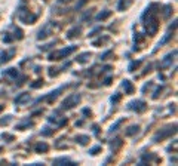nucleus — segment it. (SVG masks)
Instances as JSON below:
<instances>
[{"label": "nucleus", "instance_id": "obj_7", "mask_svg": "<svg viewBox=\"0 0 178 166\" xmlns=\"http://www.w3.org/2000/svg\"><path fill=\"white\" fill-rule=\"evenodd\" d=\"M30 99V93H27V92H24V93H21V95H18L16 98H15V104H25L27 101Z\"/></svg>", "mask_w": 178, "mask_h": 166}, {"label": "nucleus", "instance_id": "obj_33", "mask_svg": "<svg viewBox=\"0 0 178 166\" xmlns=\"http://www.w3.org/2000/svg\"><path fill=\"white\" fill-rule=\"evenodd\" d=\"M53 44H55V42H52V43H49V44H44V46H40V49H42V50H46V49L52 47Z\"/></svg>", "mask_w": 178, "mask_h": 166}, {"label": "nucleus", "instance_id": "obj_25", "mask_svg": "<svg viewBox=\"0 0 178 166\" xmlns=\"http://www.w3.org/2000/svg\"><path fill=\"white\" fill-rule=\"evenodd\" d=\"M52 133H53V129H50V127H43V130H42V135L43 136H49Z\"/></svg>", "mask_w": 178, "mask_h": 166}, {"label": "nucleus", "instance_id": "obj_31", "mask_svg": "<svg viewBox=\"0 0 178 166\" xmlns=\"http://www.w3.org/2000/svg\"><path fill=\"white\" fill-rule=\"evenodd\" d=\"M119 99H120V93H116L114 96H111V102H113V104H116Z\"/></svg>", "mask_w": 178, "mask_h": 166}, {"label": "nucleus", "instance_id": "obj_11", "mask_svg": "<svg viewBox=\"0 0 178 166\" xmlns=\"http://www.w3.org/2000/svg\"><path fill=\"white\" fill-rule=\"evenodd\" d=\"M138 130H139V126H138V124H132V126H129V127L126 129L125 135H126V136H132L135 133H138Z\"/></svg>", "mask_w": 178, "mask_h": 166}, {"label": "nucleus", "instance_id": "obj_24", "mask_svg": "<svg viewBox=\"0 0 178 166\" xmlns=\"http://www.w3.org/2000/svg\"><path fill=\"white\" fill-rule=\"evenodd\" d=\"M139 64H141V61H134V62H131V64H129L128 70H129V71H134L135 68H138V67H139Z\"/></svg>", "mask_w": 178, "mask_h": 166}, {"label": "nucleus", "instance_id": "obj_38", "mask_svg": "<svg viewBox=\"0 0 178 166\" xmlns=\"http://www.w3.org/2000/svg\"><path fill=\"white\" fill-rule=\"evenodd\" d=\"M105 84H110V83H111V77H107V79H105Z\"/></svg>", "mask_w": 178, "mask_h": 166}, {"label": "nucleus", "instance_id": "obj_16", "mask_svg": "<svg viewBox=\"0 0 178 166\" xmlns=\"http://www.w3.org/2000/svg\"><path fill=\"white\" fill-rule=\"evenodd\" d=\"M49 150V145L46 144V142H39L37 145H36V151L37 153H44V151H47Z\"/></svg>", "mask_w": 178, "mask_h": 166}, {"label": "nucleus", "instance_id": "obj_8", "mask_svg": "<svg viewBox=\"0 0 178 166\" xmlns=\"http://www.w3.org/2000/svg\"><path fill=\"white\" fill-rule=\"evenodd\" d=\"M53 165H67V166H74L76 163L74 162H71L70 159H67V157H59V159H55L53 160Z\"/></svg>", "mask_w": 178, "mask_h": 166}, {"label": "nucleus", "instance_id": "obj_12", "mask_svg": "<svg viewBox=\"0 0 178 166\" xmlns=\"http://www.w3.org/2000/svg\"><path fill=\"white\" fill-rule=\"evenodd\" d=\"M82 31V28L80 27H73L68 33H67V37L68 39H73V37H76V36H79V33Z\"/></svg>", "mask_w": 178, "mask_h": 166}, {"label": "nucleus", "instance_id": "obj_14", "mask_svg": "<svg viewBox=\"0 0 178 166\" xmlns=\"http://www.w3.org/2000/svg\"><path fill=\"white\" fill-rule=\"evenodd\" d=\"M76 142H79V144H82V145H86L89 142V136L88 135H77V136H76Z\"/></svg>", "mask_w": 178, "mask_h": 166}, {"label": "nucleus", "instance_id": "obj_18", "mask_svg": "<svg viewBox=\"0 0 178 166\" xmlns=\"http://www.w3.org/2000/svg\"><path fill=\"white\" fill-rule=\"evenodd\" d=\"M171 31H174V30H171V28H169V30H168V33H166V34L163 36V39H162V40H160V42H159V43H157V46H163V44H165L166 42H168V40H169V39H171V37H172V34H171Z\"/></svg>", "mask_w": 178, "mask_h": 166}, {"label": "nucleus", "instance_id": "obj_20", "mask_svg": "<svg viewBox=\"0 0 178 166\" xmlns=\"http://www.w3.org/2000/svg\"><path fill=\"white\" fill-rule=\"evenodd\" d=\"M110 15H111V12H110V10H104V12H101V13H98V15H96V19H98V21H104V19H105V18H108Z\"/></svg>", "mask_w": 178, "mask_h": 166}, {"label": "nucleus", "instance_id": "obj_30", "mask_svg": "<svg viewBox=\"0 0 178 166\" xmlns=\"http://www.w3.org/2000/svg\"><path fill=\"white\" fill-rule=\"evenodd\" d=\"M98 151H101V145H96V147H93V148H92L89 153H90V154H96Z\"/></svg>", "mask_w": 178, "mask_h": 166}, {"label": "nucleus", "instance_id": "obj_34", "mask_svg": "<svg viewBox=\"0 0 178 166\" xmlns=\"http://www.w3.org/2000/svg\"><path fill=\"white\" fill-rule=\"evenodd\" d=\"M111 53V50H107V52H104L102 55H101V59H107V56Z\"/></svg>", "mask_w": 178, "mask_h": 166}, {"label": "nucleus", "instance_id": "obj_3", "mask_svg": "<svg viewBox=\"0 0 178 166\" xmlns=\"http://www.w3.org/2000/svg\"><path fill=\"white\" fill-rule=\"evenodd\" d=\"M145 28H147V33L151 34V36L157 31V19H156V16H154L151 12L148 13V19H147V22H145Z\"/></svg>", "mask_w": 178, "mask_h": 166}, {"label": "nucleus", "instance_id": "obj_1", "mask_svg": "<svg viewBox=\"0 0 178 166\" xmlns=\"http://www.w3.org/2000/svg\"><path fill=\"white\" fill-rule=\"evenodd\" d=\"M80 95L79 93H73V95H68L64 101H62V108L64 110H70V108H73L74 105H77L79 102H80Z\"/></svg>", "mask_w": 178, "mask_h": 166}, {"label": "nucleus", "instance_id": "obj_42", "mask_svg": "<svg viewBox=\"0 0 178 166\" xmlns=\"http://www.w3.org/2000/svg\"><path fill=\"white\" fill-rule=\"evenodd\" d=\"M1 110H3V105H0V111H1Z\"/></svg>", "mask_w": 178, "mask_h": 166}, {"label": "nucleus", "instance_id": "obj_2", "mask_svg": "<svg viewBox=\"0 0 178 166\" xmlns=\"http://www.w3.org/2000/svg\"><path fill=\"white\" fill-rule=\"evenodd\" d=\"M76 50V46H68V47H64V49H61V50H58V52H53V53H50L49 55V59H61V58H67L71 52H74Z\"/></svg>", "mask_w": 178, "mask_h": 166}, {"label": "nucleus", "instance_id": "obj_6", "mask_svg": "<svg viewBox=\"0 0 178 166\" xmlns=\"http://www.w3.org/2000/svg\"><path fill=\"white\" fill-rule=\"evenodd\" d=\"M175 55H177V49H174L171 53H168V55H166V56L162 59V64H160V67H162V68H168L169 65H172V61H174Z\"/></svg>", "mask_w": 178, "mask_h": 166}, {"label": "nucleus", "instance_id": "obj_26", "mask_svg": "<svg viewBox=\"0 0 178 166\" xmlns=\"http://www.w3.org/2000/svg\"><path fill=\"white\" fill-rule=\"evenodd\" d=\"M42 84H43V80H36V82H34V83H31V84H30V87H33V89H36V87H40Z\"/></svg>", "mask_w": 178, "mask_h": 166}, {"label": "nucleus", "instance_id": "obj_41", "mask_svg": "<svg viewBox=\"0 0 178 166\" xmlns=\"http://www.w3.org/2000/svg\"><path fill=\"white\" fill-rule=\"evenodd\" d=\"M61 3H68V1H71V0H59Z\"/></svg>", "mask_w": 178, "mask_h": 166}, {"label": "nucleus", "instance_id": "obj_4", "mask_svg": "<svg viewBox=\"0 0 178 166\" xmlns=\"http://www.w3.org/2000/svg\"><path fill=\"white\" fill-rule=\"evenodd\" d=\"M172 133H175V124H174V126H168V127H165V129H160V130L153 136V141L165 139L166 136H171Z\"/></svg>", "mask_w": 178, "mask_h": 166}, {"label": "nucleus", "instance_id": "obj_5", "mask_svg": "<svg viewBox=\"0 0 178 166\" xmlns=\"http://www.w3.org/2000/svg\"><path fill=\"white\" fill-rule=\"evenodd\" d=\"M128 108L136 111V113H142V111L145 110V102L141 101V99H135V101H132V102L128 104Z\"/></svg>", "mask_w": 178, "mask_h": 166}, {"label": "nucleus", "instance_id": "obj_9", "mask_svg": "<svg viewBox=\"0 0 178 166\" xmlns=\"http://www.w3.org/2000/svg\"><path fill=\"white\" fill-rule=\"evenodd\" d=\"M50 34V30H49V25H44L43 28L39 31V34H37V39L39 40H42V39H46L47 36Z\"/></svg>", "mask_w": 178, "mask_h": 166}, {"label": "nucleus", "instance_id": "obj_28", "mask_svg": "<svg viewBox=\"0 0 178 166\" xmlns=\"http://www.w3.org/2000/svg\"><path fill=\"white\" fill-rule=\"evenodd\" d=\"M31 122L28 120V122H25V123H21V124H18V129H21V130H24V127H27V126H31Z\"/></svg>", "mask_w": 178, "mask_h": 166}, {"label": "nucleus", "instance_id": "obj_29", "mask_svg": "<svg viewBox=\"0 0 178 166\" xmlns=\"http://www.w3.org/2000/svg\"><path fill=\"white\" fill-rule=\"evenodd\" d=\"M10 120H12V117L10 116H6V119H1L0 120V124H7V123H10Z\"/></svg>", "mask_w": 178, "mask_h": 166}, {"label": "nucleus", "instance_id": "obj_13", "mask_svg": "<svg viewBox=\"0 0 178 166\" xmlns=\"http://www.w3.org/2000/svg\"><path fill=\"white\" fill-rule=\"evenodd\" d=\"M89 56H90V53H89V52H83V53H80V55L76 58V61H77L79 64H85V62L89 59Z\"/></svg>", "mask_w": 178, "mask_h": 166}, {"label": "nucleus", "instance_id": "obj_21", "mask_svg": "<svg viewBox=\"0 0 178 166\" xmlns=\"http://www.w3.org/2000/svg\"><path fill=\"white\" fill-rule=\"evenodd\" d=\"M4 74H7V76H10V77H18V70L16 68H9V70H6L4 71Z\"/></svg>", "mask_w": 178, "mask_h": 166}, {"label": "nucleus", "instance_id": "obj_23", "mask_svg": "<svg viewBox=\"0 0 178 166\" xmlns=\"http://www.w3.org/2000/svg\"><path fill=\"white\" fill-rule=\"evenodd\" d=\"M171 12H172V6H171V4H166V6H165V12H163V16H165V18H169Z\"/></svg>", "mask_w": 178, "mask_h": 166}, {"label": "nucleus", "instance_id": "obj_35", "mask_svg": "<svg viewBox=\"0 0 178 166\" xmlns=\"http://www.w3.org/2000/svg\"><path fill=\"white\" fill-rule=\"evenodd\" d=\"M3 40L6 42V43H10V42L13 40V37H12V36H4V39H3Z\"/></svg>", "mask_w": 178, "mask_h": 166}, {"label": "nucleus", "instance_id": "obj_15", "mask_svg": "<svg viewBox=\"0 0 178 166\" xmlns=\"http://www.w3.org/2000/svg\"><path fill=\"white\" fill-rule=\"evenodd\" d=\"M120 145H122V139H120V138H116V139H113V141L110 142V148H111L113 151H116Z\"/></svg>", "mask_w": 178, "mask_h": 166}, {"label": "nucleus", "instance_id": "obj_17", "mask_svg": "<svg viewBox=\"0 0 178 166\" xmlns=\"http://www.w3.org/2000/svg\"><path fill=\"white\" fill-rule=\"evenodd\" d=\"M156 156L154 154H142V159L139 162V165H145V162H150V160H154Z\"/></svg>", "mask_w": 178, "mask_h": 166}, {"label": "nucleus", "instance_id": "obj_10", "mask_svg": "<svg viewBox=\"0 0 178 166\" xmlns=\"http://www.w3.org/2000/svg\"><path fill=\"white\" fill-rule=\"evenodd\" d=\"M13 53H15V49H12L10 52H1L0 53V62H6V61H9L12 56H13Z\"/></svg>", "mask_w": 178, "mask_h": 166}, {"label": "nucleus", "instance_id": "obj_19", "mask_svg": "<svg viewBox=\"0 0 178 166\" xmlns=\"http://www.w3.org/2000/svg\"><path fill=\"white\" fill-rule=\"evenodd\" d=\"M122 86H123V89L126 90V93H132V92H134V87H132V84H131L129 80H123Z\"/></svg>", "mask_w": 178, "mask_h": 166}, {"label": "nucleus", "instance_id": "obj_40", "mask_svg": "<svg viewBox=\"0 0 178 166\" xmlns=\"http://www.w3.org/2000/svg\"><path fill=\"white\" fill-rule=\"evenodd\" d=\"M83 114H90V111H89L88 108H85V110H83Z\"/></svg>", "mask_w": 178, "mask_h": 166}, {"label": "nucleus", "instance_id": "obj_22", "mask_svg": "<svg viewBox=\"0 0 178 166\" xmlns=\"http://www.w3.org/2000/svg\"><path fill=\"white\" fill-rule=\"evenodd\" d=\"M122 122H123V119H119V120H117V122H116V123H114V124H111V127L108 129V132H110V133H113V132H116V130H117V127H119V126L122 124Z\"/></svg>", "mask_w": 178, "mask_h": 166}, {"label": "nucleus", "instance_id": "obj_36", "mask_svg": "<svg viewBox=\"0 0 178 166\" xmlns=\"http://www.w3.org/2000/svg\"><path fill=\"white\" fill-rule=\"evenodd\" d=\"M85 3H86V0H80V1H79V4H77V6H76V9H77V10H79V9H80V7H82V6H83V4H85Z\"/></svg>", "mask_w": 178, "mask_h": 166}, {"label": "nucleus", "instance_id": "obj_32", "mask_svg": "<svg viewBox=\"0 0 178 166\" xmlns=\"http://www.w3.org/2000/svg\"><path fill=\"white\" fill-rule=\"evenodd\" d=\"M162 90H163V87H157V89H156V92H154V95H153V98H154V99H156V98H159V93H160Z\"/></svg>", "mask_w": 178, "mask_h": 166}, {"label": "nucleus", "instance_id": "obj_37", "mask_svg": "<svg viewBox=\"0 0 178 166\" xmlns=\"http://www.w3.org/2000/svg\"><path fill=\"white\" fill-rule=\"evenodd\" d=\"M98 31H101V28H96V30H93L92 33H89V37H92V36H95V34H96Z\"/></svg>", "mask_w": 178, "mask_h": 166}, {"label": "nucleus", "instance_id": "obj_27", "mask_svg": "<svg viewBox=\"0 0 178 166\" xmlns=\"http://www.w3.org/2000/svg\"><path fill=\"white\" fill-rule=\"evenodd\" d=\"M15 39H22V30L21 28H15Z\"/></svg>", "mask_w": 178, "mask_h": 166}, {"label": "nucleus", "instance_id": "obj_39", "mask_svg": "<svg viewBox=\"0 0 178 166\" xmlns=\"http://www.w3.org/2000/svg\"><path fill=\"white\" fill-rule=\"evenodd\" d=\"M93 132L98 133V126H96V124H93Z\"/></svg>", "mask_w": 178, "mask_h": 166}]
</instances>
